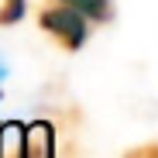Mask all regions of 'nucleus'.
Segmentation results:
<instances>
[{"label": "nucleus", "instance_id": "obj_4", "mask_svg": "<svg viewBox=\"0 0 158 158\" xmlns=\"http://www.w3.org/2000/svg\"><path fill=\"white\" fill-rule=\"evenodd\" d=\"M124 158H158V141L155 144H141V148H131Z\"/></svg>", "mask_w": 158, "mask_h": 158}, {"label": "nucleus", "instance_id": "obj_1", "mask_svg": "<svg viewBox=\"0 0 158 158\" xmlns=\"http://www.w3.org/2000/svg\"><path fill=\"white\" fill-rule=\"evenodd\" d=\"M38 24H41V31L52 35L65 52H79L83 41H86V35H89V21L79 14V10L65 7V4L45 7V10L38 14Z\"/></svg>", "mask_w": 158, "mask_h": 158}, {"label": "nucleus", "instance_id": "obj_5", "mask_svg": "<svg viewBox=\"0 0 158 158\" xmlns=\"http://www.w3.org/2000/svg\"><path fill=\"white\" fill-rule=\"evenodd\" d=\"M7 76V65H4V59H0V79H4Z\"/></svg>", "mask_w": 158, "mask_h": 158}, {"label": "nucleus", "instance_id": "obj_2", "mask_svg": "<svg viewBox=\"0 0 158 158\" xmlns=\"http://www.w3.org/2000/svg\"><path fill=\"white\" fill-rule=\"evenodd\" d=\"M55 4H65V7L79 10L86 21H110V14H114L110 0H55Z\"/></svg>", "mask_w": 158, "mask_h": 158}, {"label": "nucleus", "instance_id": "obj_3", "mask_svg": "<svg viewBox=\"0 0 158 158\" xmlns=\"http://www.w3.org/2000/svg\"><path fill=\"white\" fill-rule=\"evenodd\" d=\"M28 10V0H0V28H10L17 24Z\"/></svg>", "mask_w": 158, "mask_h": 158}]
</instances>
